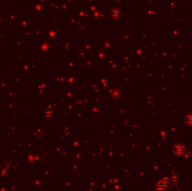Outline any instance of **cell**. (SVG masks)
I'll return each instance as SVG.
<instances>
[{
    "mask_svg": "<svg viewBox=\"0 0 192 191\" xmlns=\"http://www.w3.org/2000/svg\"><path fill=\"white\" fill-rule=\"evenodd\" d=\"M185 121H186V125H188V126H191V127H192V113L187 114V115L186 116Z\"/></svg>",
    "mask_w": 192,
    "mask_h": 191,
    "instance_id": "3",
    "label": "cell"
},
{
    "mask_svg": "<svg viewBox=\"0 0 192 191\" xmlns=\"http://www.w3.org/2000/svg\"><path fill=\"white\" fill-rule=\"evenodd\" d=\"M173 153L175 156H182L185 155L186 153V147H185V145L183 144H176L174 147H173Z\"/></svg>",
    "mask_w": 192,
    "mask_h": 191,
    "instance_id": "2",
    "label": "cell"
},
{
    "mask_svg": "<svg viewBox=\"0 0 192 191\" xmlns=\"http://www.w3.org/2000/svg\"><path fill=\"white\" fill-rule=\"evenodd\" d=\"M170 185H171V183H170L169 179H167V178H165V179H161V180L157 184L156 188H157V190H158V191H164V190H167V189L170 187Z\"/></svg>",
    "mask_w": 192,
    "mask_h": 191,
    "instance_id": "1",
    "label": "cell"
}]
</instances>
